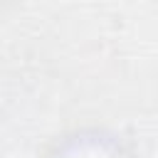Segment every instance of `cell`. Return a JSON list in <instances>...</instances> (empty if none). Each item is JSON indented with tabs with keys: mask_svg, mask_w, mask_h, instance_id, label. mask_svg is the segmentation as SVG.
<instances>
[{
	"mask_svg": "<svg viewBox=\"0 0 158 158\" xmlns=\"http://www.w3.org/2000/svg\"><path fill=\"white\" fill-rule=\"evenodd\" d=\"M2 2H5V0H0V5H2Z\"/></svg>",
	"mask_w": 158,
	"mask_h": 158,
	"instance_id": "7a4b0ae2",
	"label": "cell"
},
{
	"mask_svg": "<svg viewBox=\"0 0 158 158\" xmlns=\"http://www.w3.org/2000/svg\"><path fill=\"white\" fill-rule=\"evenodd\" d=\"M54 158H126L121 146L99 133H81L62 143Z\"/></svg>",
	"mask_w": 158,
	"mask_h": 158,
	"instance_id": "6da1fadb",
	"label": "cell"
}]
</instances>
